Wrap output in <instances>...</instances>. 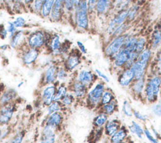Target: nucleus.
Returning a JSON list of instances; mask_svg holds the SVG:
<instances>
[{
  "mask_svg": "<svg viewBox=\"0 0 161 143\" xmlns=\"http://www.w3.org/2000/svg\"><path fill=\"white\" fill-rule=\"evenodd\" d=\"M96 3H97V0H87V4L89 13L95 12Z\"/></svg>",
  "mask_w": 161,
  "mask_h": 143,
  "instance_id": "603ef678",
  "label": "nucleus"
},
{
  "mask_svg": "<svg viewBox=\"0 0 161 143\" xmlns=\"http://www.w3.org/2000/svg\"><path fill=\"white\" fill-rule=\"evenodd\" d=\"M69 92L74 96L77 103H83L86 98L89 88L72 77L67 83Z\"/></svg>",
  "mask_w": 161,
  "mask_h": 143,
  "instance_id": "1a4fd4ad",
  "label": "nucleus"
},
{
  "mask_svg": "<svg viewBox=\"0 0 161 143\" xmlns=\"http://www.w3.org/2000/svg\"><path fill=\"white\" fill-rule=\"evenodd\" d=\"M82 55L77 49L71 50L62 60L61 65L70 73L78 70L82 61Z\"/></svg>",
  "mask_w": 161,
  "mask_h": 143,
  "instance_id": "0eeeda50",
  "label": "nucleus"
},
{
  "mask_svg": "<svg viewBox=\"0 0 161 143\" xmlns=\"http://www.w3.org/2000/svg\"><path fill=\"white\" fill-rule=\"evenodd\" d=\"M24 83H25V82H24V81H21V82H19L18 83V85H17V87H18V88H21V87L24 85Z\"/></svg>",
  "mask_w": 161,
  "mask_h": 143,
  "instance_id": "13d9d810",
  "label": "nucleus"
},
{
  "mask_svg": "<svg viewBox=\"0 0 161 143\" xmlns=\"http://www.w3.org/2000/svg\"><path fill=\"white\" fill-rule=\"evenodd\" d=\"M129 133L135 136L139 139H142L144 136L145 127L136 120H132L130 124L127 126Z\"/></svg>",
  "mask_w": 161,
  "mask_h": 143,
  "instance_id": "bb28decb",
  "label": "nucleus"
},
{
  "mask_svg": "<svg viewBox=\"0 0 161 143\" xmlns=\"http://www.w3.org/2000/svg\"><path fill=\"white\" fill-rule=\"evenodd\" d=\"M45 108V115H50L51 114L57 112H65V110L59 101H53L50 104L47 106Z\"/></svg>",
  "mask_w": 161,
  "mask_h": 143,
  "instance_id": "72a5a7b5",
  "label": "nucleus"
},
{
  "mask_svg": "<svg viewBox=\"0 0 161 143\" xmlns=\"http://www.w3.org/2000/svg\"><path fill=\"white\" fill-rule=\"evenodd\" d=\"M5 27L8 33V38H11L18 30L12 21H8Z\"/></svg>",
  "mask_w": 161,
  "mask_h": 143,
  "instance_id": "09e8293b",
  "label": "nucleus"
},
{
  "mask_svg": "<svg viewBox=\"0 0 161 143\" xmlns=\"http://www.w3.org/2000/svg\"><path fill=\"white\" fill-rule=\"evenodd\" d=\"M26 35L23 29H18L15 34L9 38V47L14 50H20L26 45Z\"/></svg>",
  "mask_w": 161,
  "mask_h": 143,
  "instance_id": "4be33fe9",
  "label": "nucleus"
},
{
  "mask_svg": "<svg viewBox=\"0 0 161 143\" xmlns=\"http://www.w3.org/2000/svg\"><path fill=\"white\" fill-rule=\"evenodd\" d=\"M115 98H116V96H115L113 91L110 88L106 87L101 96L100 105H103L108 103L111 102L112 100H114Z\"/></svg>",
  "mask_w": 161,
  "mask_h": 143,
  "instance_id": "c9c22d12",
  "label": "nucleus"
},
{
  "mask_svg": "<svg viewBox=\"0 0 161 143\" xmlns=\"http://www.w3.org/2000/svg\"><path fill=\"white\" fill-rule=\"evenodd\" d=\"M106 83L97 79L88 89L84 102V105L90 110L95 111L100 106V102L103 92L106 89Z\"/></svg>",
  "mask_w": 161,
  "mask_h": 143,
  "instance_id": "7ed1b4c3",
  "label": "nucleus"
},
{
  "mask_svg": "<svg viewBox=\"0 0 161 143\" xmlns=\"http://www.w3.org/2000/svg\"><path fill=\"white\" fill-rule=\"evenodd\" d=\"M161 97V75L148 73L146 77L143 100L147 104H152Z\"/></svg>",
  "mask_w": 161,
  "mask_h": 143,
  "instance_id": "f257e3e1",
  "label": "nucleus"
},
{
  "mask_svg": "<svg viewBox=\"0 0 161 143\" xmlns=\"http://www.w3.org/2000/svg\"><path fill=\"white\" fill-rule=\"evenodd\" d=\"M74 21L77 29L87 31L89 27V11L87 0H82L75 8L74 11Z\"/></svg>",
  "mask_w": 161,
  "mask_h": 143,
  "instance_id": "20e7f679",
  "label": "nucleus"
},
{
  "mask_svg": "<svg viewBox=\"0 0 161 143\" xmlns=\"http://www.w3.org/2000/svg\"><path fill=\"white\" fill-rule=\"evenodd\" d=\"M82 0H75V7L82 1Z\"/></svg>",
  "mask_w": 161,
  "mask_h": 143,
  "instance_id": "052dcab7",
  "label": "nucleus"
},
{
  "mask_svg": "<svg viewBox=\"0 0 161 143\" xmlns=\"http://www.w3.org/2000/svg\"><path fill=\"white\" fill-rule=\"evenodd\" d=\"M140 6L137 4H133L130 6L127 9V18L126 22L130 23L132 22L138 16L139 13Z\"/></svg>",
  "mask_w": 161,
  "mask_h": 143,
  "instance_id": "4c0bfd02",
  "label": "nucleus"
},
{
  "mask_svg": "<svg viewBox=\"0 0 161 143\" xmlns=\"http://www.w3.org/2000/svg\"><path fill=\"white\" fill-rule=\"evenodd\" d=\"M146 78L135 79L129 87L131 96L136 100L142 101L144 89L145 87Z\"/></svg>",
  "mask_w": 161,
  "mask_h": 143,
  "instance_id": "aec40b11",
  "label": "nucleus"
},
{
  "mask_svg": "<svg viewBox=\"0 0 161 143\" xmlns=\"http://www.w3.org/2000/svg\"><path fill=\"white\" fill-rule=\"evenodd\" d=\"M135 79V73L131 67L124 68L118 72L117 82L124 88H129Z\"/></svg>",
  "mask_w": 161,
  "mask_h": 143,
  "instance_id": "a211bd4d",
  "label": "nucleus"
},
{
  "mask_svg": "<svg viewBox=\"0 0 161 143\" xmlns=\"http://www.w3.org/2000/svg\"><path fill=\"white\" fill-rule=\"evenodd\" d=\"M73 77L77 80L90 88L97 80V77L94 71L89 68H81L73 73Z\"/></svg>",
  "mask_w": 161,
  "mask_h": 143,
  "instance_id": "ddd939ff",
  "label": "nucleus"
},
{
  "mask_svg": "<svg viewBox=\"0 0 161 143\" xmlns=\"http://www.w3.org/2000/svg\"><path fill=\"white\" fill-rule=\"evenodd\" d=\"M150 113L155 117H161V100H158L155 103L150 104Z\"/></svg>",
  "mask_w": 161,
  "mask_h": 143,
  "instance_id": "a19ab883",
  "label": "nucleus"
},
{
  "mask_svg": "<svg viewBox=\"0 0 161 143\" xmlns=\"http://www.w3.org/2000/svg\"><path fill=\"white\" fill-rule=\"evenodd\" d=\"M97 110L102 111L110 117L117 113L119 110V103L118 100L115 98L108 103L100 105Z\"/></svg>",
  "mask_w": 161,
  "mask_h": 143,
  "instance_id": "c85d7f7f",
  "label": "nucleus"
},
{
  "mask_svg": "<svg viewBox=\"0 0 161 143\" xmlns=\"http://www.w3.org/2000/svg\"><path fill=\"white\" fill-rule=\"evenodd\" d=\"M18 97V92L15 88H8L0 93V105L14 102Z\"/></svg>",
  "mask_w": 161,
  "mask_h": 143,
  "instance_id": "393cba45",
  "label": "nucleus"
},
{
  "mask_svg": "<svg viewBox=\"0 0 161 143\" xmlns=\"http://www.w3.org/2000/svg\"><path fill=\"white\" fill-rule=\"evenodd\" d=\"M94 72L96 74V77H97V79L103 81L106 83L109 82V81H110L109 77L107 75L106 73H105L101 70H100L99 68H95L94 70Z\"/></svg>",
  "mask_w": 161,
  "mask_h": 143,
  "instance_id": "a18cd8bd",
  "label": "nucleus"
},
{
  "mask_svg": "<svg viewBox=\"0 0 161 143\" xmlns=\"http://www.w3.org/2000/svg\"><path fill=\"white\" fill-rule=\"evenodd\" d=\"M133 117L135 118V120L138 121L140 123H147L150 119V117L148 114H144L140 112L138 110L133 109Z\"/></svg>",
  "mask_w": 161,
  "mask_h": 143,
  "instance_id": "ea45409f",
  "label": "nucleus"
},
{
  "mask_svg": "<svg viewBox=\"0 0 161 143\" xmlns=\"http://www.w3.org/2000/svg\"><path fill=\"white\" fill-rule=\"evenodd\" d=\"M144 136L150 143H161V140L156 138L152 134L150 129L147 127L144 128Z\"/></svg>",
  "mask_w": 161,
  "mask_h": 143,
  "instance_id": "c03bdc74",
  "label": "nucleus"
},
{
  "mask_svg": "<svg viewBox=\"0 0 161 143\" xmlns=\"http://www.w3.org/2000/svg\"><path fill=\"white\" fill-rule=\"evenodd\" d=\"M109 0H97L95 13L99 16H103L108 12Z\"/></svg>",
  "mask_w": 161,
  "mask_h": 143,
  "instance_id": "2f4dec72",
  "label": "nucleus"
},
{
  "mask_svg": "<svg viewBox=\"0 0 161 143\" xmlns=\"http://www.w3.org/2000/svg\"><path fill=\"white\" fill-rule=\"evenodd\" d=\"M129 131L127 126L122 124L119 129L111 137H108L110 143H117L128 140L129 137Z\"/></svg>",
  "mask_w": 161,
  "mask_h": 143,
  "instance_id": "a878e982",
  "label": "nucleus"
},
{
  "mask_svg": "<svg viewBox=\"0 0 161 143\" xmlns=\"http://www.w3.org/2000/svg\"><path fill=\"white\" fill-rule=\"evenodd\" d=\"M54 2L55 0H45L40 11V14L43 18H49Z\"/></svg>",
  "mask_w": 161,
  "mask_h": 143,
  "instance_id": "e433bc0d",
  "label": "nucleus"
},
{
  "mask_svg": "<svg viewBox=\"0 0 161 143\" xmlns=\"http://www.w3.org/2000/svg\"><path fill=\"white\" fill-rule=\"evenodd\" d=\"M128 34V33H125L109 40L103 48V51L104 56L111 60L122 48Z\"/></svg>",
  "mask_w": 161,
  "mask_h": 143,
  "instance_id": "423d86ee",
  "label": "nucleus"
},
{
  "mask_svg": "<svg viewBox=\"0 0 161 143\" xmlns=\"http://www.w3.org/2000/svg\"><path fill=\"white\" fill-rule=\"evenodd\" d=\"M65 112H57L45 115L42 124L50 125L60 132L62 130L65 120Z\"/></svg>",
  "mask_w": 161,
  "mask_h": 143,
  "instance_id": "f8f14e48",
  "label": "nucleus"
},
{
  "mask_svg": "<svg viewBox=\"0 0 161 143\" xmlns=\"http://www.w3.org/2000/svg\"><path fill=\"white\" fill-rule=\"evenodd\" d=\"M17 109L16 102L0 105V127L9 125Z\"/></svg>",
  "mask_w": 161,
  "mask_h": 143,
  "instance_id": "9b49d317",
  "label": "nucleus"
},
{
  "mask_svg": "<svg viewBox=\"0 0 161 143\" xmlns=\"http://www.w3.org/2000/svg\"><path fill=\"white\" fill-rule=\"evenodd\" d=\"M155 52L148 46L146 47L138 55L131 66L135 79L146 78L148 74Z\"/></svg>",
  "mask_w": 161,
  "mask_h": 143,
  "instance_id": "f03ea898",
  "label": "nucleus"
},
{
  "mask_svg": "<svg viewBox=\"0 0 161 143\" xmlns=\"http://www.w3.org/2000/svg\"><path fill=\"white\" fill-rule=\"evenodd\" d=\"M59 132L53 127L46 124H42L38 143H56Z\"/></svg>",
  "mask_w": 161,
  "mask_h": 143,
  "instance_id": "dca6fc26",
  "label": "nucleus"
},
{
  "mask_svg": "<svg viewBox=\"0 0 161 143\" xmlns=\"http://www.w3.org/2000/svg\"><path fill=\"white\" fill-rule=\"evenodd\" d=\"M70 74L62 65H60L57 73V83L67 84L72 78Z\"/></svg>",
  "mask_w": 161,
  "mask_h": 143,
  "instance_id": "c756f323",
  "label": "nucleus"
},
{
  "mask_svg": "<svg viewBox=\"0 0 161 143\" xmlns=\"http://www.w3.org/2000/svg\"><path fill=\"white\" fill-rule=\"evenodd\" d=\"M69 92L68 85L67 83H57V89L54 96L53 101H59Z\"/></svg>",
  "mask_w": 161,
  "mask_h": 143,
  "instance_id": "473e14b6",
  "label": "nucleus"
},
{
  "mask_svg": "<svg viewBox=\"0 0 161 143\" xmlns=\"http://www.w3.org/2000/svg\"><path fill=\"white\" fill-rule=\"evenodd\" d=\"M75 8V0H64V13L71 14Z\"/></svg>",
  "mask_w": 161,
  "mask_h": 143,
  "instance_id": "37998d69",
  "label": "nucleus"
},
{
  "mask_svg": "<svg viewBox=\"0 0 161 143\" xmlns=\"http://www.w3.org/2000/svg\"><path fill=\"white\" fill-rule=\"evenodd\" d=\"M133 109H134L132 107L131 102L128 99H125L123 101L121 107V114L124 117L128 118L132 117Z\"/></svg>",
  "mask_w": 161,
  "mask_h": 143,
  "instance_id": "f704fd0d",
  "label": "nucleus"
},
{
  "mask_svg": "<svg viewBox=\"0 0 161 143\" xmlns=\"http://www.w3.org/2000/svg\"><path fill=\"white\" fill-rule=\"evenodd\" d=\"M50 36L51 34L43 29H35L26 35V46L42 51L46 48Z\"/></svg>",
  "mask_w": 161,
  "mask_h": 143,
  "instance_id": "39448f33",
  "label": "nucleus"
},
{
  "mask_svg": "<svg viewBox=\"0 0 161 143\" xmlns=\"http://www.w3.org/2000/svg\"><path fill=\"white\" fill-rule=\"evenodd\" d=\"M44 1L45 0H34L33 1V2L32 3H33L32 7H33V10L34 13L40 14L42 7Z\"/></svg>",
  "mask_w": 161,
  "mask_h": 143,
  "instance_id": "8fccbe9b",
  "label": "nucleus"
},
{
  "mask_svg": "<svg viewBox=\"0 0 161 143\" xmlns=\"http://www.w3.org/2000/svg\"><path fill=\"white\" fill-rule=\"evenodd\" d=\"M60 63H54L44 68L40 81L41 87L57 83V73Z\"/></svg>",
  "mask_w": 161,
  "mask_h": 143,
  "instance_id": "f3484780",
  "label": "nucleus"
},
{
  "mask_svg": "<svg viewBox=\"0 0 161 143\" xmlns=\"http://www.w3.org/2000/svg\"><path fill=\"white\" fill-rule=\"evenodd\" d=\"M76 45L77 47V50L79 51V52L82 55H86L87 53V49L85 45L84 44L83 42H82L80 40H78L76 41Z\"/></svg>",
  "mask_w": 161,
  "mask_h": 143,
  "instance_id": "3c124183",
  "label": "nucleus"
},
{
  "mask_svg": "<svg viewBox=\"0 0 161 143\" xmlns=\"http://www.w3.org/2000/svg\"><path fill=\"white\" fill-rule=\"evenodd\" d=\"M62 45L61 38L58 34H51L47 43L46 50L48 54L53 56L60 58V49Z\"/></svg>",
  "mask_w": 161,
  "mask_h": 143,
  "instance_id": "6ab92c4d",
  "label": "nucleus"
},
{
  "mask_svg": "<svg viewBox=\"0 0 161 143\" xmlns=\"http://www.w3.org/2000/svg\"><path fill=\"white\" fill-rule=\"evenodd\" d=\"M15 26V27L18 29H22L26 26V22L25 18L21 16H18L14 18V19L12 21Z\"/></svg>",
  "mask_w": 161,
  "mask_h": 143,
  "instance_id": "49530a36",
  "label": "nucleus"
},
{
  "mask_svg": "<svg viewBox=\"0 0 161 143\" xmlns=\"http://www.w3.org/2000/svg\"><path fill=\"white\" fill-rule=\"evenodd\" d=\"M56 89L57 83L46 85L41 87L38 100L40 102L43 108L48 106L53 101Z\"/></svg>",
  "mask_w": 161,
  "mask_h": 143,
  "instance_id": "4468645a",
  "label": "nucleus"
},
{
  "mask_svg": "<svg viewBox=\"0 0 161 143\" xmlns=\"http://www.w3.org/2000/svg\"><path fill=\"white\" fill-rule=\"evenodd\" d=\"M64 14V0H55L52 11L50 14V19L54 21H60Z\"/></svg>",
  "mask_w": 161,
  "mask_h": 143,
  "instance_id": "b1692460",
  "label": "nucleus"
},
{
  "mask_svg": "<svg viewBox=\"0 0 161 143\" xmlns=\"http://www.w3.org/2000/svg\"><path fill=\"white\" fill-rule=\"evenodd\" d=\"M33 1L34 0H23V1H24V3H25V4H31L33 2Z\"/></svg>",
  "mask_w": 161,
  "mask_h": 143,
  "instance_id": "4d7b16f0",
  "label": "nucleus"
},
{
  "mask_svg": "<svg viewBox=\"0 0 161 143\" xmlns=\"http://www.w3.org/2000/svg\"><path fill=\"white\" fill-rule=\"evenodd\" d=\"M117 143H128V140L123 141V142H117Z\"/></svg>",
  "mask_w": 161,
  "mask_h": 143,
  "instance_id": "680f3d73",
  "label": "nucleus"
},
{
  "mask_svg": "<svg viewBox=\"0 0 161 143\" xmlns=\"http://www.w3.org/2000/svg\"><path fill=\"white\" fill-rule=\"evenodd\" d=\"M127 18V9H119L116 11V13L109 21L106 31V34L111 38L112 34L117 27L126 22ZM111 40V38H110Z\"/></svg>",
  "mask_w": 161,
  "mask_h": 143,
  "instance_id": "2eb2a0df",
  "label": "nucleus"
},
{
  "mask_svg": "<svg viewBox=\"0 0 161 143\" xmlns=\"http://www.w3.org/2000/svg\"><path fill=\"white\" fill-rule=\"evenodd\" d=\"M8 37V33L4 25L0 26V38L1 39H5Z\"/></svg>",
  "mask_w": 161,
  "mask_h": 143,
  "instance_id": "864d4df0",
  "label": "nucleus"
},
{
  "mask_svg": "<svg viewBox=\"0 0 161 143\" xmlns=\"http://www.w3.org/2000/svg\"><path fill=\"white\" fill-rule=\"evenodd\" d=\"M60 102L65 110V111L67 112L69 110L72 109L77 103V101L73 95V94L69 92L60 100Z\"/></svg>",
  "mask_w": 161,
  "mask_h": 143,
  "instance_id": "7c9ffc66",
  "label": "nucleus"
},
{
  "mask_svg": "<svg viewBox=\"0 0 161 143\" xmlns=\"http://www.w3.org/2000/svg\"><path fill=\"white\" fill-rule=\"evenodd\" d=\"M10 48L9 47V45H8L7 44H4V45H3V46H1V47H0V48L2 50H6L8 48Z\"/></svg>",
  "mask_w": 161,
  "mask_h": 143,
  "instance_id": "6e6d98bb",
  "label": "nucleus"
},
{
  "mask_svg": "<svg viewBox=\"0 0 161 143\" xmlns=\"http://www.w3.org/2000/svg\"><path fill=\"white\" fill-rule=\"evenodd\" d=\"M129 24H130V23H128L127 22H125L124 23L121 24L120 26L117 27L116 28V29L114 31V32L113 33L111 39L112 38L118 36H120V35H122V34L126 33V31H127V29L129 28Z\"/></svg>",
  "mask_w": 161,
  "mask_h": 143,
  "instance_id": "79ce46f5",
  "label": "nucleus"
},
{
  "mask_svg": "<svg viewBox=\"0 0 161 143\" xmlns=\"http://www.w3.org/2000/svg\"><path fill=\"white\" fill-rule=\"evenodd\" d=\"M148 46L154 52L161 48V21L153 28L148 43Z\"/></svg>",
  "mask_w": 161,
  "mask_h": 143,
  "instance_id": "412c9836",
  "label": "nucleus"
},
{
  "mask_svg": "<svg viewBox=\"0 0 161 143\" xmlns=\"http://www.w3.org/2000/svg\"><path fill=\"white\" fill-rule=\"evenodd\" d=\"M26 135L24 129H19L9 139L7 143H23Z\"/></svg>",
  "mask_w": 161,
  "mask_h": 143,
  "instance_id": "58836bf2",
  "label": "nucleus"
},
{
  "mask_svg": "<svg viewBox=\"0 0 161 143\" xmlns=\"http://www.w3.org/2000/svg\"><path fill=\"white\" fill-rule=\"evenodd\" d=\"M124 0H116V5L118 7L122 3H123V1Z\"/></svg>",
  "mask_w": 161,
  "mask_h": 143,
  "instance_id": "bf43d9fd",
  "label": "nucleus"
},
{
  "mask_svg": "<svg viewBox=\"0 0 161 143\" xmlns=\"http://www.w3.org/2000/svg\"><path fill=\"white\" fill-rule=\"evenodd\" d=\"M122 124L121 120L118 117H109L103 127L104 135L108 138L111 137L119 129Z\"/></svg>",
  "mask_w": 161,
  "mask_h": 143,
  "instance_id": "5701e85b",
  "label": "nucleus"
},
{
  "mask_svg": "<svg viewBox=\"0 0 161 143\" xmlns=\"http://www.w3.org/2000/svg\"><path fill=\"white\" fill-rule=\"evenodd\" d=\"M19 58L22 64L27 67H30L36 65L38 62L40 55L41 50L24 46L19 50Z\"/></svg>",
  "mask_w": 161,
  "mask_h": 143,
  "instance_id": "6e6552de",
  "label": "nucleus"
},
{
  "mask_svg": "<svg viewBox=\"0 0 161 143\" xmlns=\"http://www.w3.org/2000/svg\"><path fill=\"white\" fill-rule=\"evenodd\" d=\"M11 132L10 125L0 127V142L4 139L7 138L11 134Z\"/></svg>",
  "mask_w": 161,
  "mask_h": 143,
  "instance_id": "de8ad7c7",
  "label": "nucleus"
},
{
  "mask_svg": "<svg viewBox=\"0 0 161 143\" xmlns=\"http://www.w3.org/2000/svg\"><path fill=\"white\" fill-rule=\"evenodd\" d=\"M150 131H151L152 134H153V135L154 137H155L156 138L161 140V135H160V133H159V132L158 131L157 129H156L155 127H152L150 129Z\"/></svg>",
  "mask_w": 161,
  "mask_h": 143,
  "instance_id": "5fc2aeb1",
  "label": "nucleus"
},
{
  "mask_svg": "<svg viewBox=\"0 0 161 143\" xmlns=\"http://www.w3.org/2000/svg\"><path fill=\"white\" fill-rule=\"evenodd\" d=\"M94 112L96 114L92 120V127L94 129H102L108 120L109 117L101 110H96Z\"/></svg>",
  "mask_w": 161,
  "mask_h": 143,
  "instance_id": "cd10ccee",
  "label": "nucleus"
},
{
  "mask_svg": "<svg viewBox=\"0 0 161 143\" xmlns=\"http://www.w3.org/2000/svg\"><path fill=\"white\" fill-rule=\"evenodd\" d=\"M133 52V51L123 46L118 53L110 60L113 69L118 72L124 68L128 62Z\"/></svg>",
  "mask_w": 161,
  "mask_h": 143,
  "instance_id": "9d476101",
  "label": "nucleus"
}]
</instances>
